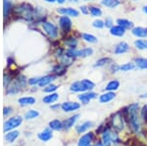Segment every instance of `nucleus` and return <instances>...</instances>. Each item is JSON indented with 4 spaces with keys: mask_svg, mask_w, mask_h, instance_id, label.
Returning <instances> with one entry per match:
<instances>
[{
    "mask_svg": "<svg viewBox=\"0 0 147 146\" xmlns=\"http://www.w3.org/2000/svg\"><path fill=\"white\" fill-rule=\"evenodd\" d=\"M125 116L127 118V121L130 126V128L134 131L138 133L140 131V123H139V119L137 116V110H138V104L137 103H132L127 108H125Z\"/></svg>",
    "mask_w": 147,
    "mask_h": 146,
    "instance_id": "obj_1",
    "label": "nucleus"
},
{
    "mask_svg": "<svg viewBox=\"0 0 147 146\" xmlns=\"http://www.w3.org/2000/svg\"><path fill=\"white\" fill-rule=\"evenodd\" d=\"M26 82H27V79H25V77L21 76L20 77H18L15 81L9 84V86L7 87V94H16L20 92L21 88L26 85Z\"/></svg>",
    "mask_w": 147,
    "mask_h": 146,
    "instance_id": "obj_2",
    "label": "nucleus"
},
{
    "mask_svg": "<svg viewBox=\"0 0 147 146\" xmlns=\"http://www.w3.org/2000/svg\"><path fill=\"white\" fill-rule=\"evenodd\" d=\"M22 123H23V119L21 117H18V116L12 117L4 123L3 131H5V133L13 131L14 129H16V128H18L19 126H21Z\"/></svg>",
    "mask_w": 147,
    "mask_h": 146,
    "instance_id": "obj_3",
    "label": "nucleus"
},
{
    "mask_svg": "<svg viewBox=\"0 0 147 146\" xmlns=\"http://www.w3.org/2000/svg\"><path fill=\"white\" fill-rule=\"evenodd\" d=\"M42 28H43L45 34L50 36L51 38H56L58 36V29L53 23L51 22H43L42 23Z\"/></svg>",
    "mask_w": 147,
    "mask_h": 146,
    "instance_id": "obj_4",
    "label": "nucleus"
},
{
    "mask_svg": "<svg viewBox=\"0 0 147 146\" xmlns=\"http://www.w3.org/2000/svg\"><path fill=\"white\" fill-rule=\"evenodd\" d=\"M112 128L116 131H121L124 129V119L121 112L116 113L112 117Z\"/></svg>",
    "mask_w": 147,
    "mask_h": 146,
    "instance_id": "obj_5",
    "label": "nucleus"
},
{
    "mask_svg": "<svg viewBox=\"0 0 147 146\" xmlns=\"http://www.w3.org/2000/svg\"><path fill=\"white\" fill-rule=\"evenodd\" d=\"M61 108L64 112H74L77 111L80 108V104L78 102H74V101H67V102H64L62 105H61Z\"/></svg>",
    "mask_w": 147,
    "mask_h": 146,
    "instance_id": "obj_6",
    "label": "nucleus"
},
{
    "mask_svg": "<svg viewBox=\"0 0 147 146\" xmlns=\"http://www.w3.org/2000/svg\"><path fill=\"white\" fill-rule=\"evenodd\" d=\"M59 25L61 29L64 30V32H69L72 28V21L68 16H61L59 19Z\"/></svg>",
    "mask_w": 147,
    "mask_h": 146,
    "instance_id": "obj_7",
    "label": "nucleus"
},
{
    "mask_svg": "<svg viewBox=\"0 0 147 146\" xmlns=\"http://www.w3.org/2000/svg\"><path fill=\"white\" fill-rule=\"evenodd\" d=\"M57 12L59 14L63 16H68V17H78L80 15L79 11L77 9L71 8V7H68V8H59L57 9Z\"/></svg>",
    "mask_w": 147,
    "mask_h": 146,
    "instance_id": "obj_8",
    "label": "nucleus"
},
{
    "mask_svg": "<svg viewBox=\"0 0 147 146\" xmlns=\"http://www.w3.org/2000/svg\"><path fill=\"white\" fill-rule=\"evenodd\" d=\"M16 11L19 12V13L21 14V16H24L26 19H28L30 20V18H32V8H30L28 5H26V4H23V5L19 6L17 9H16Z\"/></svg>",
    "mask_w": 147,
    "mask_h": 146,
    "instance_id": "obj_9",
    "label": "nucleus"
},
{
    "mask_svg": "<svg viewBox=\"0 0 147 146\" xmlns=\"http://www.w3.org/2000/svg\"><path fill=\"white\" fill-rule=\"evenodd\" d=\"M97 94L95 92H92V91H85V92H82V94L79 95V99L82 101L84 104H87L91 99L96 98Z\"/></svg>",
    "mask_w": 147,
    "mask_h": 146,
    "instance_id": "obj_10",
    "label": "nucleus"
},
{
    "mask_svg": "<svg viewBox=\"0 0 147 146\" xmlns=\"http://www.w3.org/2000/svg\"><path fill=\"white\" fill-rule=\"evenodd\" d=\"M129 50V45L125 41H122L116 45L115 49H114V53L116 55H121V54H125Z\"/></svg>",
    "mask_w": 147,
    "mask_h": 146,
    "instance_id": "obj_11",
    "label": "nucleus"
},
{
    "mask_svg": "<svg viewBox=\"0 0 147 146\" xmlns=\"http://www.w3.org/2000/svg\"><path fill=\"white\" fill-rule=\"evenodd\" d=\"M93 137H94V135L92 133H86V135H84L80 138L78 146H89L91 141L93 140Z\"/></svg>",
    "mask_w": 147,
    "mask_h": 146,
    "instance_id": "obj_12",
    "label": "nucleus"
},
{
    "mask_svg": "<svg viewBox=\"0 0 147 146\" xmlns=\"http://www.w3.org/2000/svg\"><path fill=\"white\" fill-rule=\"evenodd\" d=\"M70 90L73 91V92H85V91H87V89L84 86L82 81H80L73 82L70 86Z\"/></svg>",
    "mask_w": 147,
    "mask_h": 146,
    "instance_id": "obj_13",
    "label": "nucleus"
},
{
    "mask_svg": "<svg viewBox=\"0 0 147 146\" xmlns=\"http://www.w3.org/2000/svg\"><path fill=\"white\" fill-rule=\"evenodd\" d=\"M116 97V94L114 91H107V92L102 93L99 96V102L100 103H108L112 101Z\"/></svg>",
    "mask_w": 147,
    "mask_h": 146,
    "instance_id": "obj_14",
    "label": "nucleus"
},
{
    "mask_svg": "<svg viewBox=\"0 0 147 146\" xmlns=\"http://www.w3.org/2000/svg\"><path fill=\"white\" fill-rule=\"evenodd\" d=\"M125 34V29L122 28L121 26H113L110 29V34L113 36H118V37H122L124 36Z\"/></svg>",
    "mask_w": 147,
    "mask_h": 146,
    "instance_id": "obj_15",
    "label": "nucleus"
},
{
    "mask_svg": "<svg viewBox=\"0 0 147 146\" xmlns=\"http://www.w3.org/2000/svg\"><path fill=\"white\" fill-rule=\"evenodd\" d=\"M79 118H80L79 114L75 115V116H72V117H70V118H68L67 120H65V121L63 122V129H70L71 128H73V126L75 124L76 122L79 120Z\"/></svg>",
    "mask_w": 147,
    "mask_h": 146,
    "instance_id": "obj_16",
    "label": "nucleus"
},
{
    "mask_svg": "<svg viewBox=\"0 0 147 146\" xmlns=\"http://www.w3.org/2000/svg\"><path fill=\"white\" fill-rule=\"evenodd\" d=\"M131 34L136 37H147V29L142 27H134L131 29Z\"/></svg>",
    "mask_w": 147,
    "mask_h": 146,
    "instance_id": "obj_17",
    "label": "nucleus"
},
{
    "mask_svg": "<svg viewBox=\"0 0 147 146\" xmlns=\"http://www.w3.org/2000/svg\"><path fill=\"white\" fill-rule=\"evenodd\" d=\"M93 49L91 47H85V48L82 49H78V52H77V56L80 58H86L89 57L93 54Z\"/></svg>",
    "mask_w": 147,
    "mask_h": 146,
    "instance_id": "obj_18",
    "label": "nucleus"
},
{
    "mask_svg": "<svg viewBox=\"0 0 147 146\" xmlns=\"http://www.w3.org/2000/svg\"><path fill=\"white\" fill-rule=\"evenodd\" d=\"M38 138L41 141H44V142H46V141H49L52 138V136H53V135H52V131L50 128L49 129H44L43 131H41V133H38Z\"/></svg>",
    "mask_w": 147,
    "mask_h": 146,
    "instance_id": "obj_19",
    "label": "nucleus"
},
{
    "mask_svg": "<svg viewBox=\"0 0 147 146\" xmlns=\"http://www.w3.org/2000/svg\"><path fill=\"white\" fill-rule=\"evenodd\" d=\"M19 104L22 106H28V105H34L35 102H36V99L32 96H25V97H22L18 100Z\"/></svg>",
    "mask_w": 147,
    "mask_h": 146,
    "instance_id": "obj_20",
    "label": "nucleus"
},
{
    "mask_svg": "<svg viewBox=\"0 0 147 146\" xmlns=\"http://www.w3.org/2000/svg\"><path fill=\"white\" fill-rule=\"evenodd\" d=\"M58 99H59V94L56 92H53L51 94L46 95L45 97H43L42 101H43L45 104H53V103H55Z\"/></svg>",
    "mask_w": 147,
    "mask_h": 146,
    "instance_id": "obj_21",
    "label": "nucleus"
},
{
    "mask_svg": "<svg viewBox=\"0 0 147 146\" xmlns=\"http://www.w3.org/2000/svg\"><path fill=\"white\" fill-rule=\"evenodd\" d=\"M92 124H93L92 122H85V123L82 124H79V126H76V131H77L78 133H84L88 129L91 128Z\"/></svg>",
    "mask_w": 147,
    "mask_h": 146,
    "instance_id": "obj_22",
    "label": "nucleus"
},
{
    "mask_svg": "<svg viewBox=\"0 0 147 146\" xmlns=\"http://www.w3.org/2000/svg\"><path fill=\"white\" fill-rule=\"evenodd\" d=\"M101 4L110 9H114L121 4L120 0H101Z\"/></svg>",
    "mask_w": 147,
    "mask_h": 146,
    "instance_id": "obj_23",
    "label": "nucleus"
},
{
    "mask_svg": "<svg viewBox=\"0 0 147 146\" xmlns=\"http://www.w3.org/2000/svg\"><path fill=\"white\" fill-rule=\"evenodd\" d=\"M19 135H20V133H19L18 131H7V133L5 135V140L8 141V142H14L16 139L18 138Z\"/></svg>",
    "mask_w": 147,
    "mask_h": 146,
    "instance_id": "obj_24",
    "label": "nucleus"
},
{
    "mask_svg": "<svg viewBox=\"0 0 147 146\" xmlns=\"http://www.w3.org/2000/svg\"><path fill=\"white\" fill-rule=\"evenodd\" d=\"M117 24L119 26H121L122 28L127 30V29H131L134 27V23L131 21L127 20V19H118L117 20Z\"/></svg>",
    "mask_w": 147,
    "mask_h": 146,
    "instance_id": "obj_25",
    "label": "nucleus"
},
{
    "mask_svg": "<svg viewBox=\"0 0 147 146\" xmlns=\"http://www.w3.org/2000/svg\"><path fill=\"white\" fill-rule=\"evenodd\" d=\"M82 38L84 39L85 42H88V43H91V44H94V43H97L98 42V39L95 35L93 34H82Z\"/></svg>",
    "mask_w": 147,
    "mask_h": 146,
    "instance_id": "obj_26",
    "label": "nucleus"
},
{
    "mask_svg": "<svg viewBox=\"0 0 147 146\" xmlns=\"http://www.w3.org/2000/svg\"><path fill=\"white\" fill-rule=\"evenodd\" d=\"M134 64H136V66L138 69L147 70V58H142V57L136 58L134 60Z\"/></svg>",
    "mask_w": 147,
    "mask_h": 146,
    "instance_id": "obj_27",
    "label": "nucleus"
},
{
    "mask_svg": "<svg viewBox=\"0 0 147 146\" xmlns=\"http://www.w3.org/2000/svg\"><path fill=\"white\" fill-rule=\"evenodd\" d=\"M55 79V77L54 76H45V77H42L40 79V81L38 83V85L40 87H43V86H47L48 84H50L52 81Z\"/></svg>",
    "mask_w": 147,
    "mask_h": 146,
    "instance_id": "obj_28",
    "label": "nucleus"
},
{
    "mask_svg": "<svg viewBox=\"0 0 147 146\" xmlns=\"http://www.w3.org/2000/svg\"><path fill=\"white\" fill-rule=\"evenodd\" d=\"M119 87H120V81H117V79H113V81H110L108 82L105 89L107 91H115Z\"/></svg>",
    "mask_w": 147,
    "mask_h": 146,
    "instance_id": "obj_29",
    "label": "nucleus"
},
{
    "mask_svg": "<svg viewBox=\"0 0 147 146\" xmlns=\"http://www.w3.org/2000/svg\"><path fill=\"white\" fill-rule=\"evenodd\" d=\"M49 128L52 131H61L63 129V123L59 120H53L49 123Z\"/></svg>",
    "mask_w": 147,
    "mask_h": 146,
    "instance_id": "obj_30",
    "label": "nucleus"
},
{
    "mask_svg": "<svg viewBox=\"0 0 147 146\" xmlns=\"http://www.w3.org/2000/svg\"><path fill=\"white\" fill-rule=\"evenodd\" d=\"M65 44L69 48H77L78 44H79V41H78V39L76 38V37L70 36V37H68V38H66Z\"/></svg>",
    "mask_w": 147,
    "mask_h": 146,
    "instance_id": "obj_31",
    "label": "nucleus"
},
{
    "mask_svg": "<svg viewBox=\"0 0 147 146\" xmlns=\"http://www.w3.org/2000/svg\"><path fill=\"white\" fill-rule=\"evenodd\" d=\"M134 46L138 50H147V40L146 39H136L134 41Z\"/></svg>",
    "mask_w": 147,
    "mask_h": 146,
    "instance_id": "obj_32",
    "label": "nucleus"
},
{
    "mask_svg": "<svg viewBox=\"0 0 147 146\" xmlns=\"http://www.w3.org/2000/svg\"><path fill=\"white\" fill-rule=\"evenodd\" d=\"M89 14L92 16V17H101L102 16V10L101 8H99V7L97 6H89Z\"/></svg>",
    "mask_w": 147,
    "mask_h": 146,
    "instance_id": "obj_33",
    "label": "nucleus"
},
{
    "mask_svg": "<svg viewBox=\"0 0 147 146\" xmlns=\"http://www.w3.org/2000/svg\"><path fill=\"white\" fill-rule=\"evenodd\" d=\"M136 64L134 63H131V62H129V63H125V64L121 65L120 66V71L122 72H129V71H132L136 69Z\"/></svg>",
    "mask_w": 147,
    "mask_h": 146,
    "instance_id": "obj_34",
    "label": "nucleus"
},
{
    "mask_svg": "<svg viewBox=\"0 0 147 146\" xmlns=\"http://www.w3.org/2000/svg\"><path fill=\"white\" fill-rule=\"evenodd\" d=\"M111 58H109V57H103V58H100L99 60H97L96 61V63L94 64V67H103V66H105V65H107L109 64V63H111Z\"/></svg>",
    "mask_w": 147,
    "mask_h": 146,
    "instance_id": "obj_35",
    "label": "nucleus"
},
{
    "mask_svg": "<svg viewBox=\"0 0 147 146\" xmlns=\"http://www.w3.org/2000/svg\"><path fill=\"white\" fill-rule=\"evenodd\" d=\"M60 64L62 65V66H69V65H71L73 63V60L74 59L73 58H71V57H69V56L67 55V54H65V55H63L62 57H60Z\"/></svg>",
    "mask_w": 147,
    "mask_h": 146,
    "instance_id": "obj_36",
    "label": "nucleus"
},
{
    "mask_svg": "<svg viewBox=\"0 0 147 146\" xmlns=\"http://www.w3.org/2000/svg\"><path fill=\"white\" fill-rule=\"evenodd\" d=\"M39 116V113L36 111V110H28V112L25 113V118L27 120H32L35 119Z\"/></svg>",
    "mask_w": 147,
    "mask_h": 146,
    "instance_id": "obj_37",
    "label": "nucleus"
},
{
    "mask_svg": "<svg viewBox=\"0 0 147 146\" xmlns=\"http://www.w3.org/2000/svg\"><path fill=\"white\" fill-rule=\"evenodd\" d=\"M3 6H4V9H3V13H4V17H7L10 12L11 8H12V4L9 0H4L3 2Z\"/></svg>",
    "mask_w": 147,
    "mask_h": 146,
    "instance_id": "obj_38",
    "label": "nucleus"
},
{
    "mask_svg": "<svg viewBox=\"0 0 147 146\" xmlns=\"http://www.w3.org/2000/svg\"><path fill=\"white\" fill-rule=\"evenodd\" d=\"M82 82H84V86L86 87L87 89V91H90L92 90L94 87H95V84H94V82L90 81V79H82Z\"/></svg>",
    "mask_w": 147,
    "mask_h": 146,
    "instance_id": "obj_39",
    "label": "nucleus"
},
{
    "mask_svg": "<svg viewBox=\"0 0 147 146\" xmlns=\"http://www.w3.org/2000/svg\"><path fill=\"white\" fill-rule=\"evenodd\" d=\"M92 27L95 28V29H103L104 27H105V23L103 22L102 20H99V19H97V20H95L93 22V24H92Z\"/></svg>",
    "mask_w": 147,
    "mask_h": 146,
    "instance_id": "obj_40",
    "label": "nucleus"
},
{
    "mask_svg": "<svg viewBox=\"0 0 147 146\" xmlns=\"http://www.w3.org/2000/svg\"><path fill=\"white\" fill-rule=\"evenodd\" d=\"M57 88H58V86H57L56 84H52V83H50V84H48V85H47L45 88H44V91H45V92L53 93L54 91L57 90Z\"/></svg>",
    "mask_w": 147,
    "mask_h": 146,
    "instance_id": "obj_41",
    "label": "nucleus"
},
{
    "mask_svg": "<svg viewBox=\"0 0 147 146\" xmlns=\"http://www.w3.org/2000/svg\"><path fill=\"white\" fill-rule=\"evenodd\" d=\"M40 79H41V77H32V79H28V84H30V85H35V84H38L39 81H40Z\"/></svg>",
    "mask_w": 147,
    "mask_h": 146,
    "instance_id": "obj_42",
    "label": "nucleus"
},
{
    "mask_svg": "<svg viewBox=\"0 0 147 146\" xmlns=\"http://www.w3.org/2000/svg\"><path fill=\"white\" fill-rule=\"evenodd\" d=\"M104 23H105V27L106 28H109V29H111V28L114 26V22L113 20L111 19L110 17H107L105 19V21H104Z\"/></svg>",
    "mask_w": 147,
    "mask_h": 146,
    "instance_id": "obj_43",
    "label": "nucleus"
},
{
    "mask_svg": "<svg viewBox=\"0 0 147 146\" xmlns=\"http://www.w3.org/2000/svg\"><path fill=\"white\" fill-rule=\"evenodd\" d=\"M110 71L112 73H116L117 71H120V66L117 65L116 63H112V65L110 67Z\"/></svg>",
    "mask_w": 147,
    "mask_h": 146,
    "instance_id": "obj_44",
    "label": "nucleus"
},
{
    "mask_svg": "<svg viewBox=\"0 0 147 146\" xmlns=\"http://www.w3.org/2000/svg\"><path fill=\"white\" fill-rule=\"evenodd\" d=\"M80 12L84 15H88L89 14V8L86 6H80Z\"/></svg>",
    "mask_w": 147,
    "mask_h": 146,
    "instance_id": "obj_45",
    "label": "nucleus"
},
{
    "mask_svg": "<svg viewBox=\"0 0 147 146\" xmlns=\"http://www.w3.org/2000/svg\"><path fill=\"white\" fill-rule=\"evenodd\" d=\"M11 112H12V109L10 107H4V109H3V115H4V116H8Z\"/></svg>",
    "mask_w": 147,
    "mask_h": 146,
    "instance_id": "obj_46",
    "label": "nucleus"
},
{
    "mask_svg": "<svg viewBox=\"0 0 147 146\" xmlns=\"http://www.w3.org/2000/svg\"><path fill=\"white\" fill-rule=\"evenodd\" d=\"M10 81H11L10 76H8V75H5V76H4V85L7 86Z\"/></svg>",
    "mask_w": 147,
    "mask_h": 146,
    "instance_id": "obj_47",
    "label": "nucleus"
},
{
    "mask_svg": "<svg viewBox=\"0 0 147 146\" xmlns=\"http://www.w3.org/2000/svg\"><path fill=\"white\" fill-rule=\"evenodd\" d=\"M55 55L58 56V57H62V56L64 55L63 54V49H57V51L55 52Z\"/></svg>",
    "mask_w": 147,
    "mask_h": 146,
    "instance_id": "obj_48",
    "label": "nucleus"
},
{
    "mask_svg": "<svg viewBox=\"0 0 147 146\" xmlns=\"http://www.w3.org/2000/svg\"><path fill=\"white\" fill-rule=\"evenodd\" d=\"M59 107H60V105H59V104H57V105H52V106H51V109L55 110V109H58Z\"/></svg>",
    "mask_w": 147,
    "mask_h": 146,
    "instance_id": "obj_49",
    "label": "nucleus"
},
{
    "mask_svg": "<svg viewBox=\"0 0 147 146\" xmlns=\"http://www.w3.org/2000/svg\"><path fill=\"white\" fill-rule=\"evenodd\" d=\"M94 146H105V145H104L103 142H97V143H95V145Z\"/></svg>",
    "mask_w": 147,
    "mask_h": 146,
    "instance_id": "obj_50",
    "label": "nucleus"
},
{
    "mask_svg": "<svg viewBox=\"0 0 147 146\" xmlns=\"http://www.w3.org/2000/svg\"><path fill=\"white\" fill-rule=\"evenodd\" d=\"M44 1L48 2V3H54V2H57V0H44Z\"/></svg>",
    "mask_w": 147,
    "mask_h": 146,
    "instance_id": "obj_51",
    "label": "nucleus"
},
{
    "mask_svg": "<svg viewBox=\"0 0 147 146\" xmlns=\"http://www.w3.org/2000/svg\"><path fill=\"white\" fill-rule=\"evenodd\" d=\"M57 2H58L59 4H64L66 2V0H57Z\"/></svg>",
    "mask_w": 147,
    "mask_h": 146,
    "instance_id": "obj_52",
    "label": "nucleus"
},
{
    "mask_svg": "<svg viewBox=\"0 0 147 146\" xmlns=\"http://www.w3.org/2000/svg\"><path fill=\"white\" fill-rule=\"evenodd\" d=\"M143 12H144L145 14H147V5L143 7Z\"/></svg>",
    "mask_w": 147,
    "mask_h": 146,
    "instance_id": "obj_53",
    "label": "nucleus"
},
{
    "mask_svg": "<svg viewBox=\"0 0 147 146\" xmlns=\"http://www.w3.org/2000/svg\"><path fill=\"white\" fill-rule=\"evenodd\" d=\"M70 2H72V3H78L79 2V0H69Z\"/></svg>",
    "mask_w": 147,
    "mask_h": 146,
    "instance_id": "obj_54",
    "label": "nucleus"
},
{
    "mask_svg": "<svg viewBox=\"0 0 147 146\" xmlns=\"http://www.w3.org/2000/svg\"><path fill=\"white\" fill-rule=\"evenodd\" d=\"M141 97H143V98H147V93H145V94H143V95L141 96Z\"/></svg>",
    "mask_w": 147,
    "mask_h": 146,
    "instance_id": "obj_55",
    "label": "nucleus"
},
{
    "mask_svg": "<svg viewBox=\"0 0 147 146\" xmlns=\"http://www.w3.org/2000/svg\"><path fill=\"white\" fill-rule=\"evenodd\" d=\"M84 1H93V0H84Z\"/></svg>",
    "mask_w": 147,
    "mask_h": 146,
    "instance_id": "obj_56",
    "label": "nucleus"
},
{
    "mask_svg": "<svg viewBox=\"0 0 147 146\" xmlns=\"http://www.w3.org/2000/svg\"><path fill=\"white\" fill-rule=\"evenodd\" d=\"M134 1H136V0H134Z\"/></svg>",
    "mask_w": 147,
    "mask_h": 146,
    "instance_id": "obj_57",
    "label": "nucleus"
}]
</instances>
